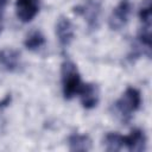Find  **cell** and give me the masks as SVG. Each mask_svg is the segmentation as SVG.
Instances as JSON below:
<instances>
[{
  "label": "cell",
  "mask_w": 152,
  "mask_h": 152,
  "mask_svg": "<svg viewBox=\"0 0 152 152\" xmlns=\"http://www.w3.org/2000/svg\"><path fill=\"white\" fill-rule=\"evenodd\" d=\"M141 106V94L134 87H127L122 95L113 103L114 113L121 121H129L132 115Z\"/></svg>",
  "instance_id": "6da1fadb"
},
{
  "label": "cell",
  "mask_w": 152,
  "mask_h": 152,
  "mask_svg": "<svg viewBox=\"0 0 152 152\" xmlns=\"http://www.w3.org/2000/svg\"><path fill=\"white\" fill-rule=\"evenodd\" d=\"M62 93L65 100H70L76 96L81 89L82 80L76 64L71 61H64L61 66Z\"/></svg>",
  "instance_id": "7a4b0ae2"
},
{
  "label": "cell",
  "mask_w": 152,
  "mask_h": 152,
  "mask_svg": "<svg viewBox=\"0 0 152 152\" xmlns=\"http://www.w3.org/2000/svg\"><path fill=\"white\" fill-rule=\"evenodd\" d=\"M74 12L81 15L86 23L89 30H96L100 21V13H101V6L95 0H86L81 5H77L74 8Z\"/></svg>",
  "instance_id": "3957f363"
},
{
  "label": "cell",
  "mask_w": 152,
  "mask_h": 152,
  "mask_svg": "<svg viewBox=\"0 0 152 152\" xmlns=\"http://www.w3.org/2000/svg\"><path fill=\"white\" fill-rule=\"evenodd\" d=\"M132 12V4L129 0H121L118 6L112 11V14L109 17V27L112 30H120L122 28L127 21L128 18L131 15Z\"/></svg>",
  "instance_id": "277c9868"
},
{
  "label": "cell",
  "mask_w": 152,
  "mask_h": 152,
  "mask_svg": "<svg viewBox=\"0 0 152 152\" xmlns=\"http://www.w3.org/2000/svg\"><path fill=\"white\" fill-rule=\"evenodd\" d=\"M40 1L39 0H17L15 1V14L21 23L32 21L39 13Z\"/></svg>",
  "instance_id": "5b68a950"
},
{
  "label": "cell",
  "mask_w": 152,
  "mask_h": 152,
  "mask_svg": "<svg viewBox=\"0 0 152 152\" xmlns=\"http://www.w3.org/2000/svg\"><path fill=\"white\" fill-rule=\"evenodd\" d=\"M21 66L20 52L12 48L0 50V69L7 72H15Z\"/></svg>",
  "instance_id": "8992f818"
},
{
  "label": "cell",
  "mask_w": 152,
  "mask_h": 152,
  "mask_svg": "<svg viewBox=\"0 0 152 152\" xmlns=\"http://www.w3.org/2000/svg\"><path fill=\"white\" fill-rule=\"evenodd\" d=\"M55 31H56V36H57V39H58L61 46L66 48L71 44L74 36H75V31H74L72 23L68 18L61 17L56 23Z\"/></svg>",
  "instance_id": "52a82bcc"
},
{
  "label": "cell",
  "mask_w": 152,
  "mask_h": 152,
  "mask_svg": "<svg viewBox=\"0 0 152 152\" xmlns=\"http://www.w3.org/2000/svg\"><path fill=\"white\" fill-rule=\"evenodd\" d=\"M146 135L140 128H133L129 134L124 135V147L129 152H144L146 150Z\"/></svg>",
  "instance_id": "ba28073f"
},
{
  "label": "cell",
  "mask_w": 152,
  "mask_h": 152,
  "mask_svg": "<svg viewBox=\"0 0 152 152\" xmlns=\"http://www.w3.org/2000/svg\"><path fill=\"white\" fill-rule=\"evenodd\" d=\"M77 95L80 96L82 107L86 109H93L99 103V88L94 83H82Z\"/></svg>",
  "instance_id": "9c48e42d"
},
{
  "label": "cell",
  "mask_w": 152,
  "mask_h": 152,
  "mask_svg": "<svg viewBox=\"0 0 152 152\" xmlns=\"http://www.w3.org/2000/svg\"><path fill=\"white\" fill-rule=\"evenodd\" d=\"M68 147L70 151L76 152H87L91 150V139L87 134L75 132L68 138Z\"/></svg>",
  "instance_id": "30bf717a"
},
{
  "label": "cell",
  "mask_w": 152,
  "mask_h": 152,
  "mask_svg": "<svg viewBox=\"0 0 152 152\" xmlns=\"http://www.w3.org/2000/svg\"><path fill=\"white\" fill-rule=\"evenodd\" d=\"M45 43H46L45 36L39 30L30 31L24 40V45L28 51H38L45 45Z\"/></svg>",
  "instance_id": "8fae6325"
},
{
  "label": "cell",
  "mask_w": 152,
  "mask_h": 152,
  "mask_svg": "<svg viewBox=\"0 0 152 152\" xmlns=\"http://www.w3.org/2000/svg\"><path fill=\"white\" fill-rule=\"evenodd\" d=\"M103 146L106 151L116 152L124 148V135L116 132H109L103 138Z\"/></svg>",
  "instance_id": "7c38bea8"
},
{
  "label": "cell",
  "mask_w": 152,
  "mask_h": 152,
  "mask_svg": "<svg viewBox=\"0 0 152 152\" xmlns=\"http://www.w3.org/2000/svg\"><path fill=\"white\" fill-rule=\"evenodd\" d=\"M139 19L141 21V25L151 26L152 20V5L151 0H142V4L139 10Z\"/></svg>",
  "instance_id": "4fadbf2b"
},
{
  "label": "cell",
  "mask_w": 152,
  "mask_h": 152,
  "mask_svg": "<svg viewBox=\"0 0 152 152\" xmlns=\"http://www.w3.org/2000/svg\"><path fill=\"white\" fill-rule=\"evenodd\" d=\"M11 100H12V97H11V95H10V94H7L6 96H4V97L0 100V109H1V108L7 107V106L11 103Z\"/></svg>",
  "instance_id": "5bb4252c"
},
{
  "label": "cell",
  "mask_w": 152,
  "mask_h": 152,
  "mask_svg": "<svg viewBox=\"0 0 152 152\" xmlns=\"http://www.w3.org/2000/svg\"><path fill=\"white\" fill-rule=\"evenodd\" d=\"M4 13H5V8L0 7V33L4 28Z\"/></svg>",
  "instance_id": "9a60e30c"
},
{
  "label": "cell",
  "mask_w": 152,
  "mask_h": 152,
  "mask_svg": "<svg viewBox=\"0 0 152 152\" xmlns=\"http://www.w3.org/2000/svg\"><path fill=\"white\" fill-rule=\"evenodd\" d=\"M6 4H7V0H0V7H4L5 8Z\"/></svg>",
  "instance_id": "2e32d148"
}]
</instances>
